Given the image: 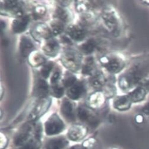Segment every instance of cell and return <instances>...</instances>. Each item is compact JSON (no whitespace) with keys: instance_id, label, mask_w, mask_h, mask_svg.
Returning <instances> with one entry per match:
<instances>
[{"instance_id":"cell-1","label":"cell","mask_w":149,"mask_h":149,"mask_svg":"<svg viewBox=\"0 0 149 149\" xmlns=\"http://www.w3.org/2000/svg\"><path fill=\"white\" fill-rule=\"evenodd\" d=\"M149 73V64H136L120 77L118 84L123 90H128L140 84Z\"/></svg>"},{"instance_id":"cell-2","label":"cell","mask_w":149,"mask_h":149,"mask_svg":"<svg viewBox=\"0 0 149 149\" xmlns=\"http://www.w3.org/2000/svg\"><path fill=\"white\" fill-rule=\"evenodd\" d=\"M103 22L111 33L114 36H118L123 28L121 18L117 11L113 7H106L101 12Z\"/></svg>"},{"instance_id":"cell-3","label":"cell","mask_w":149,"mask_h":149,"mask_svg":"<svg viewBox=\"0 0 149 149\" xmlns=\"http://www.w3.org/2000/svg\"><path fill=\"white\" fill-rule=\"evenodd\" d=\"M61 61L63 65L70 72H76L81 70L82 66V55L77 50L67 48L62 52Z\"/></svg>"},{"instance_id":"cell-4","label":"cell","mask_w":149,"mask_h":149,"mask_svg":"<svg viewBox=\"0 0 149 149\" xmlns=\"http://www.w3.org/2000/svg\"><path fill=\"white\" fill-rule=\"evenodd\" d=\"M101 65L109 73L117 74L125 67V62L123 57L118 54L108 53L99 59Z\"/></svg>"},{"instance_id":"cell-5","label":"cell","mask_w":149,"mask_h":149,"mask_svg":"<svg viewBox=\"0 0 149 149\" xmlns=\"http://www.w3.org/2000/svg\"><path fill=\"white\" fill-rule=\"evenodd\" d=\"M0 12L2 15L14 17L15 18L24 15L23 4L20 1H1Z\"/></svg>"},{"instance_id":"cell-6","label":"cell","mask_w":149,"mask_h":149,"mask_svg":"<svg viewBox=\"0 0 149 149\" xmlns=\"http://www.w3.org/2000/svg\"><path fill=\"white\" fill-rule=\"evenodd\" d=\"M77 117L79 119L92 128H96L100 124L98 115L92 109L85 106H79L77 109Z\"/></svg>"},{"instance_id":"cell-7","label":"cell","mask_w":149,"mask_h":149,"mask_svg":"<svg viewBox=\"0 0 149 149\" xmlns=\"http://www.w3.org/2000/svg\"><path fill=\"white\" fill-rule=\"evenodd\" d=\"M45 132L48 136L56 135L63 131L65 124L59 116L56 113L52 114L45 124Z\"/></svg>"},{"instance_id":"cell-8","label":"cell","mask_w":149,"mask_h":149,"mask_svg":"<svg viewBox=\"0 0 149 149\" xmlns=\"http://www.w3.org/2000/svg\"><path fill=\"white\" fill-rule=\"evenodd\" d=\"M52 103V99L50 98L40 99L37 102L28 117L29 122H36L41 118L49 109Z\"/></svg>"},{"instance_id":"cell-9","label":"cell","mask_w":149,"mask_h":149,"mask_svg":"<svg viewBox=\"0 0 149 149\" xmlns=\"http://www.w3.org/2000/svg\"><path fill=\"white\" fill-rule=\"evenodd\" d=\"M35 122H29V123L24 126L14 138V144L17 145H24L30 141L32 134L36 133Z\"/></svg>"},{"instance_id":"cell-10","label":"cell","mask_w":149,"mask_h":149,"mask_svg":"<svg viewBox=\"0 0 149 149\" xmlns=\"http://www.w3.org/2000/svg\"><path fill=\"white\" fill-rule=\"evenodd\" d=\"M61 112L68 121L71 122L75 121L77 117V110L72 101L68 98L63 99L61 106Z\"/></svg>"},{"instance_id":"cell-11","label":"cell","mask_w":149,"mask_h":149,"mask_svg":"<svg viewBox=\"0 0 149 149\" xmlns=\"http://www.w3.org/2000/svg\"><path fill=\"white\" fill-rule=\"evenodd\" d=\"M66 33L69 38L75 42L83 41L86 36V31L80 24H70L66 28Z\"/></svg>"},{"instance_id":"cell-12","label":"cell","mask_w":149,"mask_h":149,"mask_svg":"<svg viewBox=\"0 0 149 149\" xmlns=\"http://www.w3.org/2000/svg\"><path fill=\"white\" fill-rule=\"evenodd\" d=\"M31 34L37 41L47 40L53 38L54 36L50 27L43 23L36 25L33 28Z\"/></svg>"},{"instance_id":"cell-13","label":"cell","mask_w":149,"mask_h":149,"mask_svg":"<svg viewBox=\"0 0 149 149\" xmlns=\"http://www.w3.org/2000/svg\"><path fill=\"white\" fill-rule=\"evenodd\" d=\"M86 93V87L82 81H77L73 86L68 89L66 95L71 101H78L82 98Z\"/></svg>"},{"instance_id":"cell-14","label":"cell","mask_w":149,"mask_h":149,"mask_svg":"<svg viewBox=\"0 0 149 149\" xmlns=\"http://www.w3.org/2000/svg\"><path fill=\"white\" fill-rule=\"evenodd\" d=\"M106 97L102 91L97 90L92 93L86 99V106L92 109L102 108L105 103Z\"/></svg>"},{"instance_id":"cell-15","label":"cell","mask_w":149,"mask_h":149,"mask_svg":"<svg viewBox=\"0 0 149 149\" xmlns=\"http://www.w3.org/2000/svg\"><path fill=\"white\" fill-rule=\"evenodd\" d=\"M61 49L59 42L54 38L43 41L42 50L44 54L50 57H54L56 56Z\"/></svg>"},{"instance_id":"cell-16","label":"cell","mask_w":149,"mask_h":149,"mask_svg":"<svg viewBox=\"0 0 149 149\" xmlns=\"http://www.w3.org/2000/svg\"><path fill=\"white\" fill-rule=\"evenodd\" d=\"M88 133L87 128L82 124H75L70 127L68 130L69 138L74 141H79L84 138Z\"/></svg>"},{"instance_id":"cell-17","label":"cell","mask_w":149,"mask_h":149,"mask_svg":"<svg viewBox=\"0 0 149 149\" xmlns=\"http://www.w3.org/2000/svg\"><path fill=\"white\" fill-rule=\"evenodd\" d=\"M50 87L47 82L43 78H38L34 85L33 93L35 97L43 99L47 97L50 91Z\"/></svg>"},{"instance_id":"cell-18","label":"cell","mask_w":149,"mask_h":149,"mask_svg":"<svg viewBox=\"0 0 149 149\" xmlns=\"http://www.w3.org/2000/svg\"><path fill=\"white\" fill-rule=\"evenodd\" d=\"M30 16L24 14L23 16L16 18L13 21L11 29L14 33H22L26 30L30 23Z\"/></svg>"},{"instance_id":"cell-19","label":"cell","mask_w":149,"mask_h":149,"mask_svg":"<svg viewBox=\"0 0 149 149\" xmlns=\"http://www.w3.org/2000/svg\"><path fill=\"white\" fill-rule=\"evenodd\" d=\"M81 71L84 76H89L90 77L94 76L97 72L95 68V60L92 56H89L85 58Z\"/></svg>"},{"instance_id":"cell-20","label":"cell","mask_w":149,"mask_h":149,"mask_svg":"<svg viewBox=\"0 0 149 149\" xmlns=\"http://www.w3.org/2000/svg\"><path fill=\"white\" fill-rule=\"evenodd\" d=\"M20 52L23 57H27L34 49V45L30 38L23 36L20 41Z\"/></svg>"},{"instance_id":"cell-21","label":"cell","mask_w":149,"mask_h":149,"mask_svg":"<svg viewBox=\"0 0 149 149\" xmlns=\"http://www.w3.org/2000/svg\"><path fill=\"white\" fill-rule=\"evenodd\" d=\"M53 18H56L64 23H66L72 20V14L67 8L62 6H57L54 11Z\"/></svg>"},{"instance_id":"cell-22","label":"cell","mask_w":149,"mask_h":149,"mask_svg":"<svg viewBox=\"0 0 149 149\" xmlns=\"http://www.w3.org/2000/svg\"><path fill=\"white\" fill-rule=\"evenodd\" d=\"M89 82L92 87L99 90L103 89L107 83V79L102 72L97 71L94 76L89 78Z\"/></svg>"},{"instance_id":"cell-23","label":"cell","mask_w":149,"mask_h":149,"mask_svg":"<svg viewBox=\"0 0 149 149\" xmlns=\"http://www.w3.org/2000/svg\"><path fill=\"white\" fill-rule=\"evenodd\" d=\"M28 61L29 64L33 67L43 66L46 63V59L45 56L36 50L33 51L28 57Z\"/></svg>"},{"instance_id":"cell-24","label":"cell","mask_w":149,"mask_h":149,"mask_svg":"<svg viewBox=\"0 0 149 149\" xmlns=\"http://www.w3.org/2000/svg\"><path fill=\"white\" fill-rule=\"evenodd\" d=\"M132 101L128 95L116 97L113 101V106L115 109L124 111L130 109L132 105Z\"/></svg>"},{"instance_id":"cell-25","label":"cell","mask_w":149,"mask_h":149,"mask_svg":"<svg viewBox=\"0 0 149 149\" xmlns=\"http://www.w3.org/2000/svg\"><path fill=\"white\" fill-rule=\"evenodd\" d=\"M97 45V42L94 38L88 39L81 44L79 46V51L82 54L91 55L95 51Z\"/></svg>"},{"instance_id":"cell-26","label":"cell","mask_w":149,"mask_h":149,"mask_svg":"<svg viewBox=\"0 0 149 149\" xmlns=\"http://www.w3.org/2000/svg\"><path fill=\"white\" fill-rule=\"evenodd\" d=\"M97 20V17L92 11L81 13L79 15L80 25L84 27L94 25Z\"/></svg>"},{"instance_id":"cell-27","label":"cell","mask_w":149,"mask_h":149,"mask_svg":"<svg viewBox=\"0 0 149 149\" xmlns=\"http://www.w3.org/2000/svg\"><path fill=\"white\" fill-rule=\"evenodd\" d=\"M68 145V141L64 137H56L49 140L46 149H64Z\"/></svg>"},{"instance_id":"cell-28","label":"cell","mask_w":149,"mask_h":149,"mask_svg":"<svg viewBox=\"0 0 149 149\" xmlns=\"http://www.w3.org/2000/svg\"><path fill=\"white\" fill-rule=\"evenodd\" d=\"M97 4L92 1H75L76 10L81 13L92 11L96 7Z\"/></svg>"},{"instance_id":"cell-29","label":"cell","mask_w":149,"mask_h":149,"mask_svg":"<svg viewBox=\"0 0 149 149\" xmlns=\"http://www.w3.org/2000/svg\"><path fill=\"white\" fill-rule=\"evenodd\" d=\"M146 90L141 86L137 87L133 91L128 94L132 103L139 102L144 100L146 95Z\"/></svg>"},{"instance_id":"cell-30","label":"cell","mask_w":149,"mask_h":149,"mask_svg":"<svg viewBox=\"0 0 149 149\" xmlns=\"http://www.w3.org/2000/svg\"><path fill=\"white\" fill-rule=\"evenodd\" d=\"M65 24L62 21L53 18L50 22V28L54 36H58L61 34L65 30Z\"/></svg>"},{"instance_id":"cell-31","label":"cell","mask_w":149,"mask_h":149,"mask_svg":"<svg viewBox=\"0 0 149 149\" xmlns=\"http://www.w3.org/2000/svg\"><path fill=\"white\" fill-rule=\"evenodd\" d=\"M77 77L70 72H67L62 79V84L65 88L69 89L77 82Z\"/></svg>"},{"instance_id":"cell-32","label":"cell","mask_w":149,"mask_h":149,"mask_svg":"<svg viewBox=\"0 0 149 149\" xmlns=\"http://www.w3.org/2000/svg\"><path fill=\"white\" fill-rule=\"evenodd\" d=\"M50 91L52 95L56 98H61L65 93V87L62 84H56L50 87Z\"/></svg>"},{"instance_id":"cell-33","label":"cell","mask_w":149,"mask_h":149,"mask_svg":"<svg viewBox=\"0 0 149 149\" xmlns=\"http://www.w3.org/2000/svg\"><path fill=\"white\" fill-rule=\"evenodd\" d=\"M54 67L53 63L51 61L46 62L40 69V75L44 79H46L49 77L51 72H52Z\"/></svg>"},{"instance_id":"cell-34","label":"cell","mask_w":149,"mask_h":149,"mask_svg":"<svg viewBox=\"0 0 149 149\" xmlns=\"http://www.w3.org/2000/svg\"><path fill=\"white\" fill-rule=\"evenodd\" d=\"M47 9L43 5H39L34 7L33 11V17L36 19H39L46 15Z\"/></svg>"},{"instance_id":"cell-35","label":"cell","mask_w":149,"mask_h":149,"mask_svg":"<svg viewBox=\"0 0 149 149\" xmlns=\"http://www.w3.org/2000/svg\"><path fill=\"white\" fill-rule=\"evenodd\" d=\"M102 89V92L104 93L106 98L114 96L116 93V88L113 84L111 83H107Z\"/></svg>"},{"instance_id":"cell-36","label":"cell","mask_w":149,"mask_h":149,"mask_svg":"<svg viewBox=\"0 0 149 149\" xmlns=\"http://www.w3.org/2000/svg\"><path fill=\"white\" fill-rule=\"evenodd\" d=\"M40 142L39 139H31L26 144L23 145L20 149H40Z\"/></svg>"},{"instance_id":"cell-37","label":"cell","mask_w":149,"mask_h":149,"mask_svg":"<svg viewBox=\"0 0 149 149\" xmlns=\"http://www.w3.org/2000/svg\"><path fill=\"white\" fill-rule=\"evenodd\" d=\"M61 77V72L60 70H56L53 73L50 77V84L51 86L59 83V82Z\"/></svg>"},{"instance_id":"cell-38","label":"cell","mask_w":149,"mask_h":149,"mask_svg":"<svg viewBox=\"0 0 149 149\" xmlns=\"http://www.w3.org/2000/svg\"><path fill=\"white\" fill-rule=\"evenodd\" d=\"M96 143V140L94 138H88L85 140L82 144L84 149H93Z\"/></svg>"},{"instance_id":"cell-39","label":"cell","mask_w":149,"mask_h":149,"mask_svg":"<svg viewBox=\"0 0 149 149\" xmlns=\"http://www.w3.org/2000/svg\"><path fill=\"white\" fill-rule=\"evenodd\" d=\"M8 144V139L7 137L3 134L1 133L0 135V149H4L6 147Z\"/></svg>"},{"instance_id":"cell-40","label":"cell","mask_w":149,"mask_h":149,"mask_svg":"<svg viewBox=\"0 0 149 149\" xmlns=\"http://www.w3.org/2000/svg\"><path fill=\"white\" fill-rule=\"evenodd\" d=\"M61 42L65 45H72V40L69 38L68 35H62L61 38Z\"/></svg>"},{"instance_id":"cell-41","label":"cell","mask_w":149,"mask_h":149,"mask_svg":"<svg viewBox=\"0 0 149 149\" xmlns=\"http://www.w3.org/2000/svg\"><path fill=\"white\" fill-rule=\"evenodd\" d=\"M143 112L149 118V102L147 103L142 109Z\"/></svg>"},{"instance_id":"cell-42","label":"cell","mask_w":149,"mask_h":149,"mask_svg":"<svg viewBox=\"0 0 149 149\" xmlns=\"http://www.w3.org/2000/svg\"><path fill=\"white\" fill-rule=\"evenodd\" d=\"M59 3H60V6L63 7H66L68 6L71 3L70 1H58Z\"/></svg>"},{"instance_id":"cell-43","label":"cell","mask_w":149,"mask_h":149,"mask_svg":"<svg viewBox=\"0 0 149 149\" xmlns=\"http://www.w3.org/2000/svg\"><path fill=\"white\" fill-rule=\"evenodd\" d=\"M143 116H141V115H137L136 117V122H138V123H141L143 121Z\"/></svg>"},{"instance_id":"cell-44","label":"cell","mask_w":149,"mask_h":149,"mask_svg":"<svg viewBox=\"0 0 149 149\" xmlns=\"http://www.w3.org/2000/svg\"><path fill=\"white\" fill-rule=\"evenodd\" d=\"M142 87L146 90V91H149V80L148 81H146L143 84V86Z\"/></svg>"},{"instance_id":"cell-45","label":"cell","mask_w":149,"mask_h":149,"mask_svg":"<svg viewBox=\"0 0 149 149\" xmlns=\"http://www.w3.org/2000/svg\"><path fill=\"white\" fill-rule=\"evenodd\" d=\"M68 149H84V148L82 147V145H74L71 147H70Z\"/></svg>"},{"instance_id":"cell-46","label":"cell","mask_w":149,"mask_h":149,"mask_svg":"<svg viewBox=\"0 0 149 149\" xmlns=\"http://www.w3.org/2000/svg\"><path fill=\"white\" fill-rule=\"evenodd\" d=\"M3 86H1V99H2V97H3Z\"/></svg>"}]
</instances>
